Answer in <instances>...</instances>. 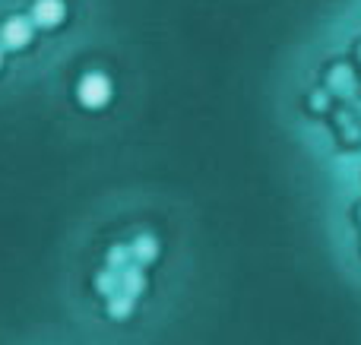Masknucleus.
Returning <instances> with one entry per match:
<instances>
[{
  "mask_svg": "<svg viewBox=\"0 0 361 345\" xmlns=\"http://www.w3.org/2000/svg\"><path fill=\"white\" fill-rule=\"evenodd\" d=\"M143 285H146V279H143V270H140V266H124V270H121V291L137 298L140 291H143Z\"/></svg>",
  "mask_w": 361,
  "mask_h": 345,
  "instance_id": "39448f33",
  "label": "nucleus"
},
{
  "mask_svg": "<svg viewBox=\"0 0 361 345\" xmlns=\"http://www.w3.org/2000/svg\"><path fill=\"white\" fill-rule=\"evenodd\" d=\"M130 253L140 260V263H149V260L159 257V241L152 238V234H140V238L130 244Z\"/></svg>",
  "mask_w": 361,
  "mask_h": 345,
  "instance_id": "20e7f679",
  "label": "nucleus"
},
{
  "mask_svg": "<svg viewBox=\"0 0 361 345\" xmlns=\"http://www.w3.org/2000/svg\"><path fill=\"white\" fill-rule=\"evenodd\" d=\"M108 310H111L114 317H127L133 310V295H127V291H114V295L108 298Z\"/></svg>",
  "mask_w": 361,
  "mask_h": 345,
  "instance_id": "423d86ee",
  "label": "nucleus"
},
{
  "mask_svg": "<svg viewBox=\"0 0 361 345\" xmlns=\"http://www.w3.org/2000/svg\"><path fill=\"white\" fill-rule=\"evenodd\" d=\"M0 61H4V54H0Z\"/></svg>",
  "mask_w": 361,
  "mask_h": 345,
  "instance_id": "1a4fd4ad",
  "label": "nucleus"
},
{
  "mask_svg": "<svg viewBox=\"0 0 361 345\" xmlns=\"http://www.w3.org/2000/svg\"><path fill=\"white\" fill-rule=\"evenodd\" d=\"M127 253H130V247H114L111 257H108V263H111V266H121V263L127 260Z\"/></svg>",
  "mask_w": 361,
  "mask_h": 345,
  "instance_id": "6e6552de",
  "label": "nucleus"
},
{
  "mask_svg": "<svg viewBox=\"0 0 361 345\" xmlns=\"http://www.w3.org/2000/svg\"><path fill=\"white\" fill-rule=\"evenodd\" d=\"M118 285H121V279H118V272L114 270H105L99 279H95V289H99L105 298H111L114 291H118Z\"/></svg>",
  "mask_w": 361,
  "mask_h": 345,
  "instance_id": "0eeeda50",
  "label": "nucleus"
},
{
  "mask_svg": "<svg viewBox=\"0 0 361 345\" xmlns=\"http://www.w3.org/2000/svg\"><path fill=\"white\" fill-rule=\"evenodd\" d=\"M76 95H80V101L86 108H105L111 101V80L102 73H89V76H82Z\"/></svg>",
  "mask_w": 361,
  "mask_h": 345,
  "instance_id": "f257e3e1",
  "label": "nucleus"
},
{
  "mask_svg": "<svg viewBox=\"0 0 361 345\" xmlns=\"http://www.w3.org/2000/svg\"><path fill=\"white\" fill-rule=\"evenodd\" d=\"M63 16H67L63 0H35V6H32V23L42 25V29H54V25H61Z\"/></svg>",
  "mask_w": 361,
  "mask_h": 345,
  "instance_id": "7ed1b4c3",
  "label": "nucleus"
},
{
  "mask_svg": "<svg viewBox=\"0 0 361 345\" xmlns=\"http://www.w3.org/2000/svg\"><path fill=\"white\" fill-rule=\"evenodd\" d=\"M32 19L25 16H10L4 25H0V44L6 51H23L25 44L32 42Z\"/></svg>",
  "mask_w": 361,
  "mask_h": 345,
  "instance_id": "f03ea898",
  "label": "nucleus"
}]
</instances>
